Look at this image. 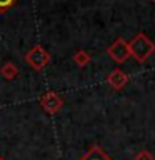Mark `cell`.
I'll return each instance as SVG.
<instances>
[{"label": "cell", "mask_w": 155, "mask_h": 160, "mask_svg": "<svg viewBox=\"0 0 155 160\" xmlns=\"http://www.w3.org/2000/svg\"><path fill=\"white\" fill-rule=\"evenodd\" d=\"M128 47H130L132 57L137 58L138 62H145V60L155 52V43L145 33H138L137 37L128 43Z\"/></svg>", "instance_id": "cell-1"}, {"label": "cell", "mask_w": 155, "mask_h": 160, "mask_svg": "<svg viewBox=\"0 0 155 160\" xmlns=\"http://www.w3.org/2000/svg\"><path fill=\"white\" fill-rule=\"evenodd\" d=\"M25 60L32 68L35 70H42L47 67V63L50 62V53L45 50L42 45H35L28 50V53L25 55Z\"/></svg>", "instance_id": "cell-2"}, {"label": "cell", "mask_w": 155, "mask_h": 160, "mask_svg": "<svg viewBox=\"0 0 155 160\" xmlns=\"http://www.w3.org/2000/svg\"><path fill=\"white\" fill-rule=\"evenodd\" d=\"M107 52H108L110 57H112L115 62H118V63L125 62V60H127L130 55H132V53H130L128 43H127V42H123L122 38H117V40H115V42L108 47Z\"/></svg>", "instance_id": "cell-3"}, {"label": "cell", "mask_w": 155, "mask_h": 160, "mask_svg": "<svg viewBox=\"0 0 155 160\" xmlns=\"http://www.w3.org/2000/svg\"><path fill=\"white\" fill-rule=\"evenodd\" d=\"M40 105L43 107L45 112H48V113H57L60 107H62V98L58 97L57 93H53V92H48V93H45L42 98H40Z\"/></svg>", "instance_id": "cell-4"}, {"label": "cell", "mask_w": 155, "mask_h": 160, "mask_svg": "<svg viewBox=\"0 0 155 160\" xmlns=\"http://www.w3.org/2000/svg\"><path fill=\"white\" fill-rule=\"evenodd\" d=\"M0 75H2L5 80H13V78H17V75H18L17 65L12 63V62L3 63V65H2V68H0Z\"/></svg>", "instance_id": "cell-5"}, {"label": "cell", "mask_w": 155, "mask_h": 160, "mask_svg": "<svg viewBox=\"0 0 155 160\" xmlns=\"http://www.w3.org/2000/svg\"><path fill=\"white\" fill-rule=\"evenodd\" d=\"M80 160H112V158H110L108 155H105L100 148L95 147V148H92V150H88V152L85 153Z\"/></svg>", "instance_id": "cell-6"}, {"label": "cell", "mask_w": 155, "mask_h": 160, "mask_svg": "<svg viewBox=\"0 0 155 160\" xmlns=\"http://www.w3.org/2000/svg\"><path fill=\"white\" fill-rule=\"evenodd\" d=\"M108 82L112 83L115 88H118V87H122V85L127 82V75H123L120 70H115L113 73L108 75Z\"/></svg>", "instance_id": "cell-7"}, {"label": "cell", "mask_w": 155, "mask_h": 160, "mask_svg": "<svg viewBox=\"0 0 155 160\" xmlns=\"http://www.w3.org/2000/svg\"><path fill=\"white\" fill-rule=\"evenodd\" d=\"M73 62L77 63L78 67H85V65L90 62V53L83 52V50H78V52L73 55Z\"/></svg>", "instance_id": "cell-8"}, {"label": "cell", "mask_w": 155, "mask_h": 160, "mask_svg": "<svg viewBox=\"0 0 155 160\" xmlns=\"http://www.w3.org/2000/svg\"><path fill=\"white\" fill-rule=\"evenodd\" d=\"M17 2H18V0H0V13L7 12V10L12 8Z\"/></svg>", "instance_id": "cell-9"}, {"label": "cell", "mask_w": 155, "mask_h": 160, "mask_svg": "<svg viewBox=\"0 0 155 160\" xmlns=\"http://www.w3.org/2000/svg\"><path fill=\"white\" fill-rule=\"evenodd\" d=\"M0 160H7V158H5V157H0Z\"/></svg>", "instance_id": "cell-10"}, {"label": "cell", "mask_w": 155, "mask_h": 160, "mask_svg": "<svg viewBox=\"0 0 155 160\" xmlns=\"http://www.w3.org/2000/svg\"><path fill=\"white\" fill-rule=\"evenodd\" d=\"M152 2H155V0H152Z\"/></svg>", "instance_id": "cell-11"}]
</instances>
